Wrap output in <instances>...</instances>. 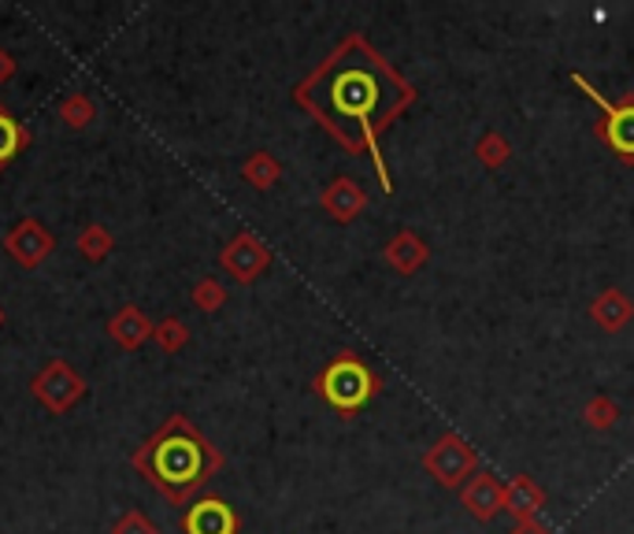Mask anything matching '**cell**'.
I'll use <instances>...</instances> for the list:
<instances>
[{"instance_id":"1","label":"cell","mask_w":634,"mask_h":534,"mask_svg":"<svg viewBox=\"0 0 634 534\" xmlns=\"http://www.w3.org/2000/svg\"><path fill=\"white\" fill-rule=\"evenodd\" d=\"M294 101L331 134L349 157H371L386 194H394L383 160V134L415 104V86L371 45L364 34H349L331 57L294 89Z\"/></svg>"},{"instance_id":"2","label":"cell","mask_w":634,"mask_h":534,"mask_svg":"<svg viewBox=\"0 0 634 534\" xmlns=\"http://www.w3.org/2000/svg\"><path fill=\"white\" fill-rule=\"evenodd\" d=\"M226 464L223 452L189 423V415L175 412L160 423L149 438L134 449V472L152 483L171 505H189L212 475Z\"/></svg>"},{"instance_id":"3","label":"cell","mask_w":634,"mask_h":534,"mask_svg":"<svg viewBox=\"0 0 634 534\" xmlns=\"http://www.w3.org/2000/svg\"><path fill=\"white\" fill-rule=\"evenodd\" d=\"M315 394H320L334 412L357 415L371 397L383 394V378H378L357 352H338V357L315 375Z\"/></svg>"},{"instance_id":"4","label":"cell","mask_w":634,"mask_h":534,"mask_svg":"<svg viewBox=\"0 0 634 534\" xmlns=\"http://www.w3.org/2000/svg\"><path fill=\"white\" fill-rule=\"evenodd\" d=\"M572 86H579L597 108H601L605 120L597 123V131H594L597 138L609 145V149L623 160V164L634 167V89H627L620 101H609V97H605L594 83H586L579 71H572Z\"/></svg>"},{"instance_id":"5","label":"cell","mask_w":634,"mask_h":534,"mask_svg":"<svg viewBox=\"0 0 634 534\" xmlns=\"http://www.w3.org/2000/svg\"><path fill=\"white\" fill-rule=\"evenodd\" d=\"M423 468H427V475H434V483L438 486L457 490V486H464L468 479L478 472V452H475V446H468L460 434L449 431L423 452Z\"/></svg>"},{"instance_id":"6","label":"cell","mask_w":634,"mask_h":534,"mask_svg":"<svg viewBox=\"0 0 634 534\" xmlns=\"http://www.w3.org/2000/svg\"><path fill=\"white\" fill-rule=\"evenodd\" d=\"M30 394L38 397V401L49 412L63 415V412H71L86 397V378L78 375V371L71 368L67 360H49V364H45L38 375H34Z\"/></svg>"},{"instance_id":"7","label":"cell","mask_w":634,"mask_h":534,"mask_svg":"<svg viewBox=\"0 0 634 534\" xmlns=\"http://www.w3.org/2000/svg\"><path fill=\"white\" fill-rule=\"evenodd\" d=\"M220 268L234 278V283L249 286V283H257V278L271 268V249L257 238V234L241 231V234H234V238L223 246Z\"/></svg>"},{"instance_id":"8","label":"cell","mask_w":634,"mask_h":534,"mask_svg":"<svg viewBox=\"0 0 634 534\" xmlns=\"http://www.w3.org/2000/svg\"><path fill=\"white\" fill-rule=\"evenodd\" d=\"M4 249L20 268H38L45 264V257L57 249V238H52V231L41 220H23L8 231Z\"/></svg>"},{"instance_id":"9","label":"cell","mask_w":634,"mask_h":534,"mask_svg":"<svg viewBox=\"0 0 634 534\" xmlns=\"http://www.w3.org/2000/svg\"><path fill=\"white\" fill-rule=\"evenodd\" d=\"M183 534H241V520L223 497H197L183 512Z\"/></svg>"},{"instance_id":"10","label":"cell","mask_w":634,"mask_h":534,"mask_svg":"<svg viewBox=\"0 0 634 534\" xmlns=\"http://www.w3.org/2000/svg\"><path fill=\"white\" fill-rule=\"evenodd\" d=\"M460 505H464L478 523H490L505 512V483H497L490 472H475L464 486H460Z\"/></svg>"},{"instance_id":"11","label":"cell","mask_w":634,"mask_h":534,"mask_svg":"<svg viewBox=\"0 0 634 534\" xmlns=\"http://www.w3.org/2000/svg\"><path fill=\"white\" fill-rule=\"evenodd\" d=\"M320 204H323V212H327L334 223L346 226V223H352V220H357V215L368 208V194L360 189L357 178L338 175V178H331V183L323 186Z\"/></svg>"},{"instance_id":"12","label":"cell","mask_w":634,"mask_h":534,"mask_svg":"<svg viewBox=\"0 0 634 534\" xmlns=\"http://www.w3.org/2000/svg\"><path fill=\"white\" fill-rule=\"evenodd\" d=\"M383 260L397 271V275H415V271L431 260V246L415 231H397L394 238L386 241Z\"/></svg>"},{"instance_id":"13","label":"cell","mask_w":634,"mask_h":534,"mask_svg":"<svg viewBox=\"0 0 634 534\" xmlns=\"http://www.w3.org/2000/svg\"><path fill=\"white\" fill-rule=\"evenodd\" d=\"M591 320L601 327L605 334H620L627 323L634 320V301L623 294L620 286H609L591 301Z\"/></svg>"},{"instance_id":"14","label":"cell","mask_w":634,"mask_h":534,"mask_svg":"<svg viewBox=\"0 0 634 534\" xmlns=\"http://www.w3.org/2000/svg\"><path fill=\"white\" fill-rule=\"evenodd\" d=\"M152 331H157V323H152L138 305H123V309L112 315V323H108V334H112L115 346H123V349H141L145 341L152 338Z\"/></svg>"},{"instance_id":"15","label":"cell","mask_w":634,"mask_h":534,"mask_svg":"<svg viewBox=\"0 0 634 534\" xmlns=\"http://www.w3.org/2000/svg\"><path fill=\"white\" fill-rule=\"evenodd\" d=\"M542 509H546V490L531 475H512L505 483V512H512L515 520H534Z\"/></svg>"},{"instance_id":"16","label":"cell","mask_w":634,"mask_h":534,"mask_svg":"<svg viewBox=\"0 0 634 534\" xmlns=\"http://www.w3.org/2000/svg\"><path fill=\"white\" fill-rule=\"evenodd\" d=\"M30 145V134H26V126L15 120L12 112H8L4 104H0V171L12 164L15 157Z\"/></svg>"},{"instance_id":"17","label":"cell","mask_w":634,"mask_h":534,"mask_svg":"<svg viewBox=\"0 0 634 534\" xmlns=\"http://www.w3.org/2000/svg\"><path fill=\"white\" fill-rule=\"evenodd\" d=\"M241 178H246L252 189H271L278 178H283V164H278L271 152L260 149V152H252L246 164H241Z\"/></svg>"},{"instance_id":"18","label":"cell","mask_w":634,"mask_h":534,"mask_svg":"<svg viewBox=\"0 0 634 534\" xmlns=\"http://www.w3.org/2000/svg\"><path fill=\"white\" fill-rule=\"evenodd\" d=\"M475 157L486 171H501L512 160V141L497 131H486L483 138L475 141Z\"/></svg>"},{"instance_id":"19","label":"cell","mask_w":634,"mask_h":534,"mask_svg":"<svg viewBox=\"0 0 634 534\" xmlns=\"http://www.w3.org/2000/svg\"><path fill=\"white\" fill-rule=\"evenodd\" d=\"M115 238L112 231L101 223H89L83 234H78V252H83L86 260H94V264H101V260H108V252H112Z\"/></svg>"},{"instance_id":"20","label":"cell","mask_w":634,"mask_h":534,"mask_svg":"<svg viewBox=\"0 0 634 534\" xmlns=\"http://www.w3.org/2000/svg\"><path fill=\"white\" fill-rule=\"evenodd\" d=\"M583 420H586V427H594V431H612L616 423H620V405L605 394H594L591 401L583 405Z\"/></svg>"},{"instance_id":"21","label":"cell","mask_w":634,"mask_h":534,"mask_svg":"<svg viewBox=\"0 0 634 534\" xmlns=\"http://www.w3.org/2000/svg\"><path fill=\"white\" fill-rule=\"evenodd\" d=\"M60 120L67 126H75V131H86V126L97 120V104L89 101L86 94H67L60 101Z\"/></svg>"},{"instance_id":"22","label":"cell","mask_w":634,"mask_h":534,"mask_svg":"<svg viewBox=\"0 0 634 534\" xmlns=\"http://www.w3.org/2000/svg\"><path fill=\"white\" fill-rule=\"evenodd\" d=\"M194 305L201 312H220L226 305V286L220 278H201V283L194 286Z\"/></svg>"},{"instance_id":"23","label":"cell","mask_w":634,"mask_h":534,"mask_svg":"<svg viewBox=\"0 0 634 534\" xmlns=\"http://www.w3.org/2000/svg\"><path fill=\"white\" fill-rule=\"evenodd\" d=\"M152 338L160 341V349H164V352H178L189 341V327H186L183 320H164V323H157Z\"/></svg>"},{"instance_id":"24","label":"cell","mask_w":634,"mask_h":534,"mask_svg":"<svg viewBox=\"0 0 634 534\" xmlns=\"http://www.w3.org/2000/svg\"><path fill=\"white\" fill-rule=\"evenodd\" d=\"M112 534H160V527L141 509H130V512H123L120 520H115Z\"/></svg>"},{"instance_id":"25","label":"cell","mask_w":634,"mask_h":534,"mask_svg":"<svg viewBox=\"0 0 634 534\" xmlns=\"http://www.w3.org/2000/svg\"><path fill=\"white\" fill-rule=\"evenodd\" d=\"M509 534H552V531H549V523H542L538 516H534V520H515Z\"/></svg>"},{"instance_id":"26","label":"cell","mask_w":634,"mask_h":534,"mask_svg":"<svg viewBox=\"0 0 634 534\" xmlns=\"http://www.w3.org/2000/svg\"><path fill=\"white\" fill-rule=\"evenodd\" d=\"M12 75H15V60H12V52L0 49V86H4Z\"/></svg>"},{"instance_id":"27","label":"cell","mask_w":634,"mask_h":534,"mask_svg":"<svg viewBox=\"0 0 634 534\" xmlns=\"http://www.w3.org/2000/svg\"><path fill=\"white\" fill-rule=\"evenodd\" d=\"M0 323H4V309H0Z\"/></svg>"}]
</instances>
